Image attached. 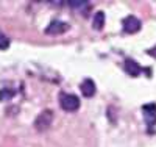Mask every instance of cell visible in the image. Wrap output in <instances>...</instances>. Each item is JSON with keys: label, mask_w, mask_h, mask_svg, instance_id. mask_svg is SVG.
Returning <instances> with one entry per match:
<instances>
[{"label": "cell", "mask_w": 156, "mask_h": 147, "mask_svg": "<svg viewBox=\"0 0 156 147\" xmlns=\"http://www.w3.org/2000/svg\"><path fill=\"white\" fill-rule=\"evenodd\" d=\"M59 105L64 111H76L80 108V99L73 94H67V92H61L59 94Z\"/></svg>", "instance_id": "obj_1"}, {"label": "cell", "mask_w": 156, "mask_h": 147, "mask_svg": "<svg viewBox=\"0 0 156 147\" xmlns=\"http://www.w3.org/2000/svg\"><path fill=\"white\" fill-rule=\"evenodd\" d=\"M51 122H53V111H51V110H44L41 114L36 117L34 127L39 131H42V130H47L51 125Z\"/></svg>", "instance_id": "obj_2"}, {"label": "cell", "mask_w": 156, "mask_h": 147, "mask_svg": "<svg viewBox=\"0 0 156 147\" xmlns=\"http://www.w3.org/2000/svg\"><path fill=\"white\" fill-rule=\"evenodd\" d=\"M142 113H144V121L148 127H153L156 124V105L147 103L142 106Z\"/></svg>", "instance_id": "obj_3"}, {"label": "cell", "mask_w": 156, "mask_h": 147, "mask_svg": "<svg viewBox=\"0 0 156 147\" xmlns=\"http://www.w3.org/2000/svg\"><path fill=\"white\" fill-rule=\"evenodd\" d=\"M122 27L125 33H137L140 30V20L134 16H128L122 20Z\"/></svg>", "instance_id": "obj_4"}, {"label": "cell", "mask_w": 156, "mask_h": 147, "mask_svg": "<svg viewBox=\"0 0 156 147\" xmlns=\"http://www.w3.org/2000/svg\"><path fill=\"white\" fill-rule=\"evenodd\" d=\"M67 30H69V24L62 22V20H53L47 27L45 33L47 35H61V33H66Z\"/></svg>", "instance_id": "obj_5"}, {"label": "cell", "mask_w": 156, "mask_h": 147, "mask_svg": "<svg viewBox=\"0 0 156 147\" xmlns=\"http://www.w3.org/2000/svg\"><path fill=\"white\" fill-rule=\"evenodd\" d=\"M80 89H81V94L84 97H92L95 94V83H94V80H90V78H84L81 85H80Z\"/></svg>", "instance_id": "obj_6"}, {"label": "cell", "mask_w": 156, "mask_h": 147, "mask_svg": "<svg viewBox=\"0 0 156 147\" xmlns=\"http://www.w3.org/2000/svg\"><path fill=\"white\" fill-rule=\"evenodd\" d=\"M125 71H126V74L128 75H131V77H137V75H140L142 74V69L140 66L134 61V60H131V58H126L125 60Z\"/></svg>", "instance_id": "obj_7"}, {"label": "cell", "mask_w": 156, "mask_h": 147, "mask_svg": "<svg viewBox=\"0 0 156 147\" xmlns=\"http://www.w3.org/2000/svg\"><path fill=\"white\" fill-rule=\"evenodd\" d=\"M103 25H105V13H103V11H97L94 14V19H92V27L95 30H101Z\"/></svg>", "instance_id": "obj_8"}, {"label": "cell", "mask_w": 156, "mask_h": 147, "mask_svg": "<svg viewBox=\"0 0 156 147\" xmlns=\"http://www.w3.org/2000/svg\"><path fill=\"white\" fill-rule=\"evenodd\" d=\"M69 5L72 8H76V9H83V8H87L89 6V2H83V0H70Z\"/></svg>", "instance_id": "obj_9"}, {"label": "cell", "mask_w": 156, "mask_h": 147, "mask_svg": "<svg viewBox=\"0 0 156 147\" xmlns=\"http://www.w3.org/2000/svg\"><path fill=\"white\" fill-rule=\"evenodd\" d=\"M14 94H16V91H12V89H0V100H9Z\"/></svg>", "instance_id": "obj_10"}, {"label": "cell", "mask_w": 156, "mask_h": 147, "mask_svg": "<svg viewBox=\"0 0 156 147\" xmlns=\"http://www.w3.org/2000/svg\"><path fill=\"white\" fill-rule=\"evenodd\" d=\"M9 47V39L6 35H3V31H0V50H5Z\"/></svg>", "instance_id": "obj_11"}, {"label": "cell", "mask_w": 156, "mask_h": 147, "mask_svg": "<svg viewBox=\"0 0 156 147\" xmlns=\"http://www.w3.org/2000/svg\"><path fill=\"white\" fill-rule=\"evenodd\" d=\"M148 53H150V55H151V57H154V58H156V47H153V49H150V50H148Z\"/></svg>", "instance_id": "obj_12"}]
</instances>
